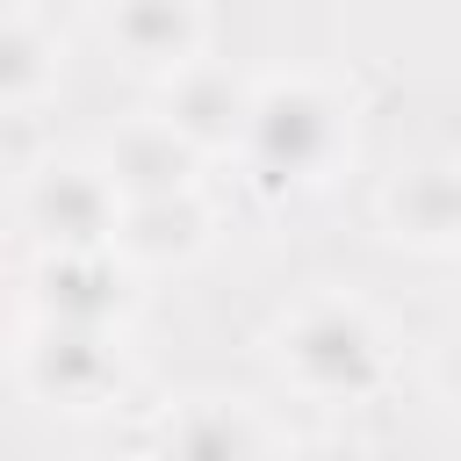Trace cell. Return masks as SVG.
<instances>
[{
    "label": "cell",
    "mask_w": 461,
    "mask_h": 461,
    "mask_svg": "<svg viewBox=\"0 0 461 461\" xmlns=\"http://www.w3.org/2000/svg\"><path fill=\"white\" fill-rule=\"evenodd\" d=\"M360 151V94L331 72L288 65L252 79V115L238 137L245 187L267 202H295L331 187Z\"/></svg>",
    "instance_id": "1"
},
{
    "label": "cell",
    "mask_w": 461,
    "mask_h": 461,
    "mask_svg": "<svg viewBox=\"0 0 461 461\" xmlns=\"http://www.w3.org/2000/svg\"><path fill=\"white\" fill-rule=\"evenodd\" d=\"M259 353L274 367V382L317 411H353L375 403L396 375V331L382 324V310L353 288H310L295 295L267 331Z\"/></svg>",
    "instance_id": "2"
},
{
    "label": "cell",
    "mask_w": 461,
    "mask_h": 461,
    "mask_svg": "<svg viewBox=\"0 0 461 461\" xmlns=\"http://www.w3.org/2000/svg\"><path fill=\"white\" fill-rule=\"evenodd\" d=\"M7 375L29 403H43L58 418H101L130 396V346H122V324L22 317L14 346H7Z\"/></svg>",
    "instance_id": "3"
},
{
    "label": "cell",
    "mask_w": 461,
    "mask_h": 461,
    "mask_svg": "<svg viewBox=\"0 0 461 461\" xmlns=\"http://www.w3.org/2000/svg\"><path fill=\"white\" fill-rule=\"evenodd\" d=\"M14 216L36 245H115L122 194L94 151H43L14 180Z\"/></svg>",
    "instance_id": "4"
},
{
    "label": "cell",
    "mask_w": 461,
    "mask_h": 461,
    "mask_svg": "<svg viewBox=\"0 0 461 461\" xmlns=\"http://www.w3.org/2000/svg\"><path fill=\"white\" fill-rule=\"evenodd\" d=\"M22 310L50 324H130L137 267L115 245H36L22 274Z\"/></svg>",
    "instance_id": "5"
},
{
    "label": "cell",
    "mask_w": 461,
    "mask_h": 461,
    "mask_svg": "<svg viewBox=\"0 0 461 461\" xmlns=\"http://www.w3.org/2000/svg\"><path fill=\"white\" fill-rule=\"evenodd\" d=\"M101 43L115 50L122 72L166 86L173 72H187L194 58H209V0H94Z\"/></svg>",
    "instance_id": "6"
},
{
    "label": "cell",
    "mask_w": 461,
    "mask_h": 461,
    "mask_svg": "<svg viewBox=\"0 0 461 461\" xmlns=\"http://www.w3.org/2000/svg\"><path fill=\"white\" fill-rule=\"evenodd\" d=\"M375 230L396 252L461 259V158H432V166L389 173L375 187Z\"/></svg>",
    "instance_id": "7"
},
{
    "label": "cell",
    "mask_w": 461,
    "mask_h": 461,
    "mask_svg": "<svg viewBox=\"0 0 461 461\" xmlns=\"http://www.w3.org/2000/svg\"><path fill=\"white\" fill-rule=\"evenodd\" d=\"M144 447H158V454H288L295 447V432L267 411V403H252V396H180V403H166L158 411V425L144 432Z\"/></svg>",
    "instance_id": "8"
},
{
    "label": "cell",
    "mask_w": 461,
    "mask_h": 461,
    "mask_svg": "<svg viewBox=\"0 0 461 461\" xmlns=\"http://www.w3.org/2000/svg\"><path fill=\"white\" fill-rule=\"evenodd\" d=\"M94 158L108 166V180H115L122 202H151V194L202 187V166H209V158H202L158 108H137V115H122L115 130H101Z\"/></svg>",
    "instance_id": "9"
},
{
    "label": "cell",
    "mask_w": 461,
    "mask_h": 461,
    "mask_svg": "<svg viewBox=\"0 0 461 461\" xmlns=\"http://www.w3.org/2000/svg\"><path fill=\"white\" fill-rule=\"evenodd\" d=\"M158 115L202 158H238V137H245V115H252V79L230 72L223 58H194L187 72H173L158 86Z\"/></svg>",
    "instance_id": "10"
},
{
    "label": "cell",
    "mask_w": 461,
    "mask_h": 461,
    "mask_svg": "<svg viewBox=\"0 0 461 461\" xmlns=\"http://www.w3.org/2000/svg\"><path fill=\"white\" fill-rule=\"evenodd\" d=\"M209 245H216V202H209L202 187L151 194V202H122L115 252H122L137 274H187Z\"/></svg>",
    "instance_id": "11"
},
{
    "label": "cell",
    "mask_w": 461,
    "mask_h": 461,
    "mask_svg": "<svg viewBox=\"0 0 461 461\" xmlns=\"http://www.w3.org/2000/svg\"><path fill=\"white\" fill-rule=\"evenodd\" d=\"M65 79V43L50 22L29 7H0V115H29L58 94Z\"/></svg>",
    "instance_id": "12"
},
{
    "label": "cell",
    "mask_w": 461,
    "mask_h": 461,
    "mask_svg": "<svg viewBox=\"0 0 461 461\" xmlns=\"http://www.w3.org/2000/svg\"><path fill=\"white\" fill-rule=\"evenodd\" d=\"M425 382H432V396H439V403H454V411H461V324H454V331L432 346V360H425Z\"/></svg>",
    "instance_id": "13"
}]
</instances>
